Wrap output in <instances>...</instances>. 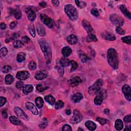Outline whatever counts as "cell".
<instances>
[{
	"mask_svg": "<svg viewBox=\"0 0 131 131\" xmlns=\"http://www.w3.org/2000/svg\"><path fill=\"white\" fill-rule=\"evenodd\" d=\"M80 130H81V131H84V130L82 129H80V128H79V129H78V131H80Z\"/></svg>",
	"mask_w": 131,
	"mask_h": 131,
	"instance_id": "63",
	"label": "cell"
},
{
	"mask_svg": "<svg viewBox=\"0 0 131 131\" xmlns=\"http://www.w3.org/2000/svg\"><path fill=\"white\" fill-rule=\"evenodd\" d=\"M107 59L111 67L114 69H117L118 68L119 65L118 54L114 48H111L108 50L107 53Z\"/></svg>",
	"mask_w": 131,
	"mask_h": 131,
	"instance_id": "1",
	"label": "cell"
},
{
	"mask_svg": "<svg viewBox=\"0 0 131 131\" xmlns=\"http://www.w3.org/2000/svg\"><path fill=\"white\" fill-rule=\"evenodd\" d=\"M14 80V79L13 78V77L11 75L8 74L7 75H6L5 78V83L7 85H10L13 83Z\"/></svg>",
	"mask_w": 131,
	"mask_h": 131,
	"instance_id": "30",
	"label": "cell"
},
{
	"mask_svg": "<svg viewBox=\"0 0 131 131\" xmlns=\"http://www.w3.org/2000/svg\"><path fill=\"white\" fill-rule=\"evenodd\" d=\"M64 106V103L62 100H58L55 104V108L56 110H59L63 108Z\"/></svg>",
	"mask_w": 131,
	"mask_h": 131,
	"instance_id": "36",
	"label": "cell"
},
{
	"mask_svg": "<svg viewBox=\"0 0 131 131\" xmlns=\"http://www.w3.org/2000/svg\"><path fill=\"white\" fill-rule=\"evenodd\" d=\"M120 9L125 16L128 17L129 19H131V14L130 12L128 10V9L124 5H121L120 6Z\"/></svg>",
	"mask_w": 131,
	"mask_h": 131,
	"instance_id": "22",
	"label": "cell"
},
{
	"mask_svg": "<svg viewBox=\"0 0 131 131\" xmlns=\"http://www.w3.org/2000/svg\"><path fill=\"white\" fill-rule=\"evenodd\" d=\"M16 87L17 89H21L22 87H23L24 86V84L23 82L21 81H17L16 83Z\"/></svg>",
	"mask_w": 131,
	"mask_h": 131,
	"instance_id": "51",
	"label": "cell"
},
{
	"mask_svg": "<svg viewBox=\"0 0 131 131\" xmlns=\"http://www.w3.org/2000/svg\"><path fill=\"white\" fill-rule=\"evenodd\" d=\"M14 111L16 115L19 118L26 121L29 120V118L28 116L26 114V113L23 111L22 109L20 108L19 107H15L14 109Z\"/></svg>",
	"mask_w": 131,
	"mask_h": 131,
	"instance_id": "8",
	"label": "cell"
},
{
	"mask_svg": "<svg viewBox=\"0 0 131 131\" xmlns=\"http://www.w3.org/2000/svg\"><path fill=\"white\" fill-rule=\"evenodd\" d=\"M75 3L77 6L80 9H82L86 6V3L83 1H77H77H75Z\"/></svg>",
	"mask_w": 131,
	"mask_h": 131,
	"instance_id": "40",
	"label": "cell"
},
{
	"mask_svg": "<svg viewBox=\"0 0 131 131\" xmlns=\"http://www.w3.org/2000/svg\"><path fill=\"white\" fill-rule=\"evenodd\" d=\"M2 116H3V118H4L5 119L7 118L8 115H7V113L6 111V110H3V111H2Z\"/></svg>",
	"mask_w": 131,
	"mask_h": 131,
	"instance_id": "55",
	"label": "cell"
},
{
	"mask_svg": "<svg viewBox=\"0 0 131 131\" xmlns=\"http://www.w3.org/2000/svg\"><path fill=\"white\" fill-rule=\"evenodd\" d=\"M33 90V87L31 85H26L23 87V92L24 94L27 95L31 93Z\"/></svg>",
	"mask_w": 131,
	"mask_h": 131,
	"instance_id": "24",
	"label": "cell"
},
{
	"mask_svg": "<svg viewBox=\"0 0 131 131\" xmlns=\"http://www.w3.org/2000/svg\"><path fill=\"white\" fill-rule=\"evenodd\" d=\"M123 121L124 122L126 123H130L131 122V114H129L127 115L126 116H125L124 119H123Z\"/></svg>",
	"mask_w": 131,
	"mask_h": 131,
	"instance_id": "50",
	"label": "cell"
},
{
	"mask_svg": "<svg viewBox=\"0 0 131 131\" xmlns=\"http://www.w3.org/2000/svg\"><path fill=\"white\" fill-rule=\"evenodd\" d=\"M126 130H129V131L131 130V128H130V127H127L126 129H124V131H126Z\"/></svg>",
	"mask_w": 131,
	"mask_h": 131,
	"instance_id": "62",
	"label": "cell"
},
{
	"mask_svg": "<svg viewBox=\"0 0 131 131\" xmlns=\"http://www.w3.org/2000/svg\"><path fill=\"white\" fill-rule=\"evenodd\" d=\"M7 102V99L5 97L1 96L0 97V106L1 107L5 105V104Z\"/></svg>",
	"mask_w": 131,
	"mask_h": 131,
	"instance_id": "48",
	"label": "cell"
},
{
	"mask_svg": "<svg viewBox=\"0 0 131 131\" xmlns=\"http://www.w3.org/2000/svg\"><path fill=\"white\" fill-rule=\"evenodd\" d=\"M47 126V123L46 122H43V123H41L39 126L40 128L43 129V128H45Z\"/></svg>",
	"mask_w": 131,
	"mask_h": 131,
	"instance_id": "59",
	"label": "cell"
},
{
	"mask_svg": "<svg viewBox=\"0 0 131 131\" xmlns=\"http://www.w3.org/2000/svg\"><path fill=\"white\" fill-rule=\"evenodd\" d=\"M62 52L64 56L67 57L70 55L71 53H72V50L69 47H65L63 48Z\"/></svg>",
	"mask_w": 131,
	"mask_h": 131,
	"instance_id": "26",
	"label": "cell"
},
{
	"mask_svg": "<svg viewBox=\"0 0 131 131\" xmlns=\"http://www.w3.org/2000/svg\"><path fill=\"white\" fill-rule=\"evenodd\" d=\"M122 91L126 98L129 100H131V90L130 87L128 85H124L122 87Z\"/></svg>",
	"mask_w": 131,
	"mask_h": 131,
	"instance_id": "9",
	"label": "cell"
},
{
	"mask_svg": "<svg viewBox=\"0 0 131 131\" xmlns=\"http://www.w3.org/2000/svg\"><path fill=\"white\" fill-rule=\"evenodd\" d=\"M87 40L88 43H90L93 42V41H97V39L96 35L92 33H89L87 37Z\"/></svg>",
	"mask_w": 131,
	"mask_h": 131,
	"instance_id": "32",
	"label": "cell"
},
{
	"mask_svg": "<svg viewBox=\"0 0 131 131\" xmlns=\"http://www.w3.org/2000/svg\"><path fill=\"white\" fill-rule=\"evenodd\" d=\"M28 68L30 70H34L37 68V64L34 62L31 61L28 65Z\"/></svg>",
	"mask_w": 131,
	"mask_h": 131,
	"instance_id": "44",
	"label": "cell"
},
{
	"mask_svg": "<svg viewBox=\"0 0 131 131\" xmlns=\"http://www.w3.org/2000/svg\"><path fill=\"white\" fill-rule=\"evenodd\" d=\"M45 99L48 103L51 105H53L55 103V99L51 95H47L45 97Z\"/></svg>",
	"mask_w": 131,
	"mask_h": 131,
	"instance_id": "31",
	"label": "cell"
},
{
	"mask_svg": "<svg viewBox=\"0 0 131 131\" xmlns=\"http://www.w3.org/2000/svg\"><path fill=\"white\" fill-rule=\"evenodd\" d=\"M0 27H1V30H5L6 28V25L4 23H2L1 24V25H0Z\"/></svg>",
	"mask_w": 131,
	"mask_h": 131,
	"instance_id": "58",
	"label": "cell"
},
{
	"mask_svg": "<svg viewBox=\"0 0 131 131\" xmlns=\"http://www.w3.org/2000/svg\"><path fill=\"white\" fill-rule=\"evenodd\" d=\"M40 19L41 21L44 23V24H45L48 27H49L50 28H52L54 27V21L47 15L44 14H41Z\"/></svg>",
	"mask_w": 131,
	"mask_h": 131,
	"instance_id": "6",
	"label": "cell"
},
{
	"mask_svg": "<svg viewBox=\"0 0 131 131\" xmlns=\"http://www.w3.org/2000/svg\"><path fill=\"white\" fill-rule=\"evenodd\" d=\"M26 54L24 52H20L17 55V61L19 63H22L26 59Z\"/></svg>",
	"mask_w": 131,
	"mask_h": 131,
	"instance_id": "29",
	"label": "cell"
},
{
	"mask_svg": "<svg viewBox=\"0 0 131 131\" xmlns=\"http://www.w3.org/2000/svg\"><path fill=\"white\" fill-rule=\"evenodd\" d=\"M121 40L123 43L131 45V37L130 36H126L124 37L121 38Z\"/></svg>",
	"mask_w": 131,
	"mask_h": 131,
	"instance_id": "41",
	"label": "cell"
},
{
	"mask_svg": "<svg viewBox=\"0 0 131 131\" xmlns=\"http://www.w3.org/2000/svg\"><path fill=\"white\" fill-rule=\"evenodd\" d=\"M91 13L95 16H96V17H98L99 16V13H98V11L96 10V9H93L92 10H91Z\"/></svg>",
	"mask_w": 131,
	"mask_h": 131,
	"instance_id": "52",
	"label": "cell"
},
{
	"mask_svg": "<svg viewBox=\"0 0 131 131\" xmlns=\"http://www.w3.org/2000/svg\"><path fill=\"white\" fill-rule=\"evenodd\" d=\"M66 114L68 115H69L71 114V110H69V109H67L66 110Z\"/></svg>",
	"mask_w": 131,
	"mask_h": 131,
	"instance_id": "61",
	"label": "cell"
},
{
	"mask_svg": "<svg viewBox=\"0 0 131 131\" xmlns=\"http://www.w3.org/2000/svg\"><path fill=\"white\" fill-rule=\"evenodd\" d=\"M37 32L39 35L40 37H44L46 35V30L44 27L40 24V23H38L37 25Z\"/></svg>",
	"mask_w": 131,
	"mask_h": 131,
	"instance_id": "18",
	"label": "cell"
},
{
	"mask_svg": "<svg viewBox=\"0 0 131 131\" xmlns=\"http://www.w3.org/2000/svg\"><path fill=\"white\" fill-rule=\"evenodd\" d=\"M39 5L40 6H41V7H45L47 6V3L44 2V1H42V2H40L39 3Z\"/></svg>",
	"mask_w": 131,
	"mask_h": 131,
	"instance_id": "57",
	"label": "cell"
},
{
	"mask_svg": "<svg viewBox=\"0 0 131 131\" xmlns=\"http://www.w3.org/2000/svg\"><path fill=\"white\" fill-rule=\"evenodd\" d=\"M30 76L29 73L26 71H22L17 72L16 75V77L20 80H26L28 79Z\"/></svg>",
	"mask_w": 131,
	"mask_h": 131,
	"instance_id": "12",
	"label": "cell"
},
{
	"mask_svg": "<svg viewBox=\"0 0 131 131\" xmlns=\"http://www.w3.org/2000/svg\"><path fill=\"white\" fill-rule=\"evenodd\" d=\"M96 96L95 97L94 100V103L96 105H100L102 104L104 99L103 94L102 93V92L100 90L96 93Z\"/></svg>",
	"mask_w": 131,
	"mask_h": 131,
	"instance_id": "15",
	"label": "cell"
},
{
	"mask_svg": "<svg viewBox=\"0 0 131 131\" xmlns=\"http://www.w3.org/2000/svg\"><path fill=\"white\" fill-rule=\"evenodd\" d=\"M39 44L45 57L47 59V62H50L52 57V51L49 43L45 39H41L39 40Z\"/></svg>",
	"mask_w": 131,
	"mask_h": 131,
	"instance_id": "2",
	"label": "cell"
},
{
	"mask_svg": "<svg viewBox=\"0 0 131 131\" xmlns=\"http://www.w3.org/2000/svg\"><path fill=\"white\" fill-rule=\"evenodd\" d=\"M59 63L63 67H68L70 65H71V61H70L66 57L61 58L60 60H59Z\"/></svg>",
	"mask_w": 131,
	"mask_h": 131,
	"instance_id": "27",
	"label": "cell"
},
{
	"mask_svg": "<svg viewBox=\"0 0 131 131\" xmlns=\"http://www.w3.org/2000/svg\"><path fill=\"white\" fill-rule=\"evenodd\" d=\"M47 89H48V87H43L41 85H38L37 86V90L40 92H42L45 90H46Z\"/></svg>",
	"mask_w": 131,
	"mask_h": 131,
	"instance_id": "45",
	"label": "cell"
},
{
	"mask_svg": "<svg viewBox=\"0 0 131 131\" xmlns=\"http://www.w3.org/2000/svg\"><path fill=\"white\" fill-rule=\"evenodd\" d=\"M115 128L118 131H121L123 129V123L121 120L117 119L115 123Z\"/></svg>",
	"mask_w": 131,
	"mask_h": 131,
	"instance_id": "28",
	"label": "cell"
},
{
	"mask_svg": "<svg viewBox=\"0 0 131 131\" xmlns=\"http://www.w3.org/2000/svg\"><path fill=\"white\" fill-rule=\"evenodd\" d=\"M9 120L11 123L16 125V126H20L22 124V121L19 119L14 116H11L9 117Z\"/></svg>",
	"mask_w": 131,
	"mask_h": 131,
	"instance_id": "23",
	"label": "cell"
},
{
	"mask_svg": "<svg viewBox=\"0 0 131 131\" xmlns=\"http://www.w3.org/2000/svg\"><path fill=\"white\" fill-rule=\"evenodd\" d=\"M26 108L30 111L34 115H37L39 114V111L34 105L31 102H27L25 104Z\"/></svg>",
	"mask_w": 131,
	"mask_h": 131,
	"instance_id": "13",
	"label": "cell"
},
{
	"mask_svg": "<svg viewBox=\"0 0 131 131\" xmlns=\"http://www.w3.org/2000/svg\"><path fill=\"white\" fill-rule=\"evenodd\" d=\"M110 19L114 24L117 25L118 27L122 26L124 23V19L122 17L116 14H111L110 16Z\"/></svg>",
	"mask_w": 131,
	"mask_h": 131,
	"instance_id": "5",
	"label": "cell"
},
{
	"mask_svg": "<svg viewBox=\"0 0 131 131\" xmlns=\"http://www.w3.org/2000/svg\"><path fill=\"white\" fill-rule=\"evenodd\" d=\"M103 85V80L99 79L95 82L94 84L89 88L88 92L90 95L96 94L100 90L101 87Z\"/></svg>",
	"mask_w": 131,
	"mask_h": 131,
	"instance_id": "4",
	"label": "cell"
},
{
	"mask_svg": "<svg viewBox=\"0 0 131 131\" xmlns=\"http://www.w3.org/2000/svg\"><path fill=\"white\" fill-rule=\"evenodd\" d=\"M29 31L30 32V34H31V36L33 38H34L35 37V30L34 26L33 25L31 24L29 27Z\"/></svg>",
	"mask_w": 131,
	"mask_h": 131,
	"instance_id": "39",
	"label": "cell"
},
{
	"mask_svg": "<svg viewBox=\"0 0 131 131\" xmlns=\"http://www.w3.org/2000/svg\"><path fill=\"white\" fill-rule=\"evenodd\" d=\"M83 96L81 93H77L74 94L72 97V102L74 103H78L82 99Z\"/></svg>",
	"mask_w": 131,
	"mask_h": 131,
	"instance_id": "21",
	"label": "cell"
},
{
	"mask_svg": "<svg viewBox=\"0 0 131 131\" xmlns=\"http://www.w3.org/2000/svg\"><path fill=\"white\" fill-rule=\"evenodd\" d=\"M8 50L6 47H3L0 50V55L1 57H4L7 54Z\"/></svg>",
	"mask_w": 131,
	"mask_h": 131,
	"instance_id": "42",
	"label": "cell"
},
{
	"mask_svg": "<svg viewBox=\"0 0 131 131\" xmlns=\"http://www.w3.org/2000/svg\"><path fill=\"white\" fill-rule=\"evenodd\" d=\"M52 3L55 6H58L59 5V2L58 1H57V0H53V1H52Z\"/></svg>",
	"mask_w": 131,
	"mask_h": 131,
	"instance_id": "56",
	"label": "cell"
},
{
	"mask_svg": "<svg viewBox=\"0 0 131 131\" xmlns=\"http://www.w3.org/2000/svg\"><path fill=\"white\" fill-rule=\"evenodd\" d=\"M35 103H36L38 108L40 109L43 106L44 103L42 98L40 97H38L36 99H35Z\"/></svg>",
	"mask_w": 131,
	"mask_h": 131,
	"instance_id": "33",
	"label": "cell"
},
{
	"mask_svg": "<svg viewBox=\"0 0 131 131\" xmlns=\"http://www.w3.org/2000/svg\"><path fill=\"white\" fill-rule=\"evenodd\" d=\"M82 25L88 34L91 33L93 31V28L90 22H88L87 20H83L82 22Z\"/></svg>",
	"mask_w": 131,
	"mask_h": 131,
	"instance_id": "16",
	"label": "cell"
},
{
	"mask_svg": "<svg viewBox=\"0 0 131 131\" xmlns=\"http://www.w3.org/2000/svg\"><path fill=\"white\" fill-rule=\"evenodd\" d=\"M30 40V39L29 38L27 37V36H24V37H23L22 39V42L24 44V43H28L29 41Z\"/></svg>",
	"mask_w": 131,
	"mask_h": 131,
	"instance_id": "53",
	"label": "cell"
},
{
	"mask_svg": "<svg viewBox=\"0 0 131 131\" xmlns=\"http://www.w3.org/2000/svg\"><path fill=\"white\" fill-rule=\"evenodd\" d=\"M116 31L117 33L119 34L120 35H124L125 33H126V32L123 30L120 27H117L116 29Z\"/></svg>",
	"mask_w": 131,
	"mask_h": 131,
	"instance_id": "47",
	"label": "cell"
},
{
	"mask_svg": "<svg viewBox=\"0 0 131 131\" xmlns=\"http://www.w3.org/2000/svg\"><path fill=\"white\" fill-rule=\"evenodd\" d=\"M96 120H97V121H98L100 124H102V125L105 124L109 122V121L108 120H107V119H105V118H101V117H97Z\"/></svg>",
	"mask_w": 131,
	"mask_h": 131,
	"instance_id": "38",
	"label": "cell"
},
{
	"mask_svg": "<svg viewBox=\"0 0 131 131\" xmlns=\"http://www.w3.org/2000/svg\"><path fill=\"white\" fill-rule=\"evenodd\" d=\"M24 45V43L22 42V40H16L13 43V46L15 48H19L22 47Z\"/></svg>",
	"mask_w": 131,
	"mask_h": 131,
	"instance_id": "37",
	"label": "cell"
},
{
	"mask_svg": "<svg viewBox=\"0 0 131 131\" xmlns=\"http://www.w3.org/2000/svg\"><path fill=\"white\" fill-rule=\"evenodd\" d=\"M11 13L14 15L15 18L17 20H19L22 17V13L20 8H17L15 9H13L11 10Z\"/></svg>",
	"mask_w": 131,
	"mask_h": 131,
	"instance_id": "20",
	"label": "cell"
},
{
	"mask_svg": "<svg viewBox=\"0 0 131 131\" xmlns=\"http://www.w3.org/2000/svg\"><path fill=\"white\" fill-rule=\"evenodd\" d=\"M47 76H48V73L46 71L40 70L38 71V72L35 73L34 77L37 80H41L46 79Z\"/></svg>",
	"mask_w": 131,
	"mask_h": 131,
	"instance_id": "11",
	"label": "cell"
},
{
	"mask_svg": "<svg viewBox=\"0 0 131 131\" xmlns=\"http://www.w3.org/2000/svg\"><path fill=\"white\" fill-rule=\"evenodd\" d=\"M56 69L57 70L59 75H60L61 76H63L64 74V67L60 64H59V63H58L56 65Z\"/></svg>",
	"mask_w": 131,
	"mask_h": 131,
	"instance_id": "34",
	"label": "cell"
},
{
	"mask_svg": "<svg viewBox=\"0 0 131 131\" xmlns=\"http://www.w3.org/2000/svg\"><path fill=\"white\" fill-rule=\"evenodd\" d=\"M62 131H72V128L69 124H65L63 126L62 128Z\"/></svg>",
	"mask_w": 131,
	"mask_h": 131,
	"instance_id": "49",
	"label": "cell"
},
{
	"mask_svg": "<svg viewBox=\"0 0 131 131\" xmlns=\"http://www.w3.org/2000/svg\"><path fill=\"white\" fill-rule=\"evenodd\" d=\"M104 113L105 114H109L110 113V111L109 109H105L104 110Z\"/></svg>",
	"mask_w": 131,
	"mask_h": 131,
	"instance_id": "60",
	"label": "cell"
},
{
	"mask_svg": "<svg viewBox=\"0 0 131 131\" xmlns=\"http://www.w3.org/2000/svg\"><path fill=\"white\" fill-rule=\"evenodd\" d=\"M71 72L75 71L77 68V67H78V64L74 61H71Z\"/></svg>",
	"mask_w": 131,
	"mask_h": 131,
	"instance_id": "43",
	"label": "cell"
},
{
	"mask_svg": "<svg viewBox=\"0 0 131 131\" xmlns=\"http://www.w3.org/2000/svg\"><path fill=\"white\" fill-rule=\"evenodd\" d=\"M79 58L82 63H86L88 61L90 60V58L88 57L84 53L81 52L79 53Z\"/></svg>",
	"mask_w": 131,
	"mask_h": 131,
	"instance_id": "35",
	"label": "cell"
},
{
	"mask_svg": "<svg viewBox=\"0 0 131 131\" xmlns=\"http://www.w3.org/2000/svg\"><path fill=\"white\" fill-rule=\"evenodd\" d=\"M82 119V116L78 110H74L73 115L71 119V122L73 124H76L80 122Z\"/></svg>",
	"mask_w": 131,
	"mask_h": 131,
	"instance_id": "7",
	"label": "cell"
},
{
	"mask_svg": "<svg viewBox=\"0 0 131 131\" xmlns=\"http://www.w3.org/2000/svg\"><path fill=\"white\" fill-rule=\"evenodd\" d=\"M81 82V79L79 76H75L68 80V84L70 87H75L79 85Z\"/></svg>",
	"mask_w": 131,
	"mask_h": 131,
	"instance_id": "10",
	"label": "cell"
},
{
	"mask_svg": "<svg viewBox=\"0 0 131 131\" xmlns=\"http://www.w3.org/2000/svg\"><path fill=\"white\" fill-rule=\"evenodd\" d=\"M17 23L16 22H13L10 23V28L11 29H13L17 26Z\"/></svg>",
	"mask_w": 131,
	"mask_h": 131,
	"instance_id": "54",
	"label": "cell"
},
{
	"mask_svg": "<svg viewBox=\"0 0 131 131\" xmlns=\"http://www.w3.org/2000/svg\"><path fill=\"white\" fill-rule=\"evenodd\" d=\"M67 42L70 45H75L78 42V39L76 35L74 34H71L69 35L67 38Z\"/></svg>",
	"mask_w": 131,
	"mask_h": 131,
	"instance_id": "17",
	"label": "cell"
},
{
	"mask_svg": "<svg viewBox=\"0 0 131 131\" xmlns=\"http://www.w3.org/2000/svg\"><path fill=\"white\" fill-rule=\"evenodd\" d=\"M103 37L106 40L112 41L116 39V37L115 36V35L109 32H105V33H104Z\"/></svg>",
	"mask_w": 131,
	"mask_h": 131,
	"instance_id": "19",
	"label": "cell"
},
{
	"mask_svg": "<svg viewBox=\"0 0 131 131\" xmlns=\"http://www.w3.org/2000/svg\"><path fill=\"white\" fill-rule=\"evenodd\" d=\"M11 70V67L10 66L6 65V66H4L3 67L2 72L4 73H8Z\"/></svg>",
	"mask_w": 131,
	"mask_h": 131,
	"instance_id": "46",
	"label": "cell"
},
{
	"mask_svg": "<svg viewBox=\"0 0 131 131\" xmlns=\"http://www.w3.org/2000/svg\"><path fill=\"white\" fill-rule=\"evenodd\" d=\"M25 12L29 21H33L36 19V14L32 9L30 8H26L25 9Z\"/></svg>",
	"mask_w": 131,
	"mask_h": 131,
	"instance_id": "14",
	"label": "cell"
},
{
	"mask_svg": "<svg viewBox=\"0 0 131 131\" xmlns=\"http://www.w3.org/2000/svg\"><path fill=\"white\" fill-rule=\"evenodd\" d=\"M85 126L90 131H94L96 129V124L92 121H87L85 123Z\"/></svg>",
	"mask_w": 131,
	"mask_h": 131,
	"instance_id": "25",
	"label": "cell"
},
{
	"mask_svg": "<svg viewBox=\"0 0 131 131\" xmlns=\"http://www.w3.org/2000/svg\"><path fill=\"white\" fill-rule=\"evenodd\" d=\"M65 11L71 21H75L78 18V12L72 5L67 4L65 5Z\"/></svg>",
	"mask_w": 131,
	"mask_h": 131,
	"instance_id": "3",
	"label": "cell"
}]
</instances>
